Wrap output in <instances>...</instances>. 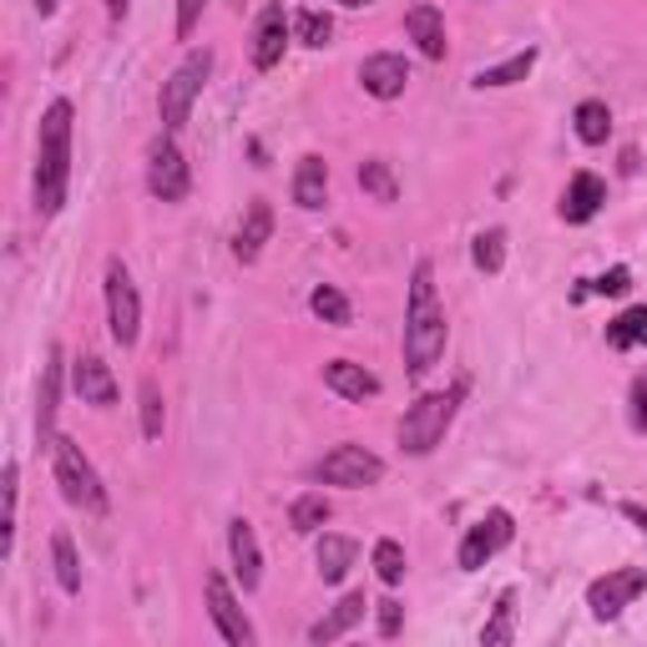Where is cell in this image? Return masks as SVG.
Returning <instances> with one entry per match:
<instances>
[{
	"label": "cell",
	"mask_w": 647,
	"mask_h": 647,
	"mask_svg": "<svg viewBox=\"0 0 647 647\" xmlns=\"http://www.w3.org/2000/svg\"><path fill=\"white\" fill-rule=\"evenodd\" d=\"M445 354V308L435 298V268L415 264L410 278V308H405V370L425 380L435 360Z\"/></svg>",
	"instance_id": "obj_1"
},
{
	"label": "cell",
	"mask_w": 647,
	"mask_h": 647,
	"mask_svg": "<svg viewBox=\"0 0 647 647\" xmlns=\"http://www.w3.org/2000/svg\"><path fill=\"white\" fill-rule=\"evenodd\" d=\"M71 183V101H51L41 117V143H36V213L56 218L67 203Z\"/></svg>",
	"instance_id": "obj_2"
},
{
	"label": "cell",
	"mask_w": 647,
	"mask_h": 647,
	"mask_svg": "<svg viewBox=\"0 0 647 647\" xmlns=\"http://www.w3.org/2000/svg\"><path fill=\"white\" fill-rule=\"evenodd\" d=\"M51 455H56V486L67 496L77 511L91 516H107V491H101V476L91 471V461L81 455V445L71 435H56L51 440Z\"/></svg>",
	"instance_id": "obj_3"
},
{
	"label": "cell",
	"mask_w": 647,
	"mask_h": 647,
	"mask_svg": "<svg viewBox=\"0 0 647 647\" xmlns=\"http://www.w3.org/2000/svg\"><path fill=\"white\" fill-rule=\"evenodd\" d=\"M455 400H461V390L420 395L415 405L405 410V420H400V450H410V455H430V450L445 440L450 420H455Z\"/></svg>",
	"instance_id": "obj_4"
},
{
	"label": "cell",
	"mask_w": 647,
	"mask_h": 647,
	"mask_svg": "<svg viewBox=\"0 0 647 647\" xmlns=\"http://www.w3.org/2000/svg\"><path fill=\"white\" fill-rule=\"evenodd\" d=\"M208 71H213V51H193L183 67H177L173 77L163 81L157 111H163V127H167V133H177V127L187 121V111H193V101H198V91L208 87Z\"/></svg>",
	"instance_id": "obj_5"
},
{
	"label": "cell",
	"mask_w": 647,
	"mask_h": 647,
	"mask_svg": "<svg viewBox=\"0 0 647 647\" xmlns=\"http://www.w3.org/2000/svg\"><path fill=\"white\" fill-rule=\"evenodd\" d=\"M107 324L121 350H133L143 334V298H137V284L121 258H107Z\"/></svg>",
	"instance_id": "obj_6"
},
{
	"label": "cell",
	"mask_w": 647,
	"mask_h": 647,
	"mask_svg": "<svg viewBox=\"0 0 647 647\" xmlns=\"http://www.w3.org/2000/svg\"><path fill=\"white\" fill-rule=\"evenodd\" d=\"M380 476H384V461L364 445H334L330 455L314 465V481L344 486V491H364V486H374Z\"/></svg>",
	"instance_id": "obj_7"
},
{
	"label": "cell",
	"mask_w": 647,
	"mask_h": 647,
	"mask_svg": "<svg viewBox=\"0 0 647 647\" xmlns=\"http://www.w3.org/2000/svg\"><path fill=\"white\" fill-rule=\"evenodd\" d=\"M187 187H193V177H187V157L177 153L173 137H157V143L147 147V193H153L157 203H183Z\"/></svg>",
	"instance_id": "obj_8"
},
{
	"label": "cell",
	"mask_w": 647,
	"mask_h": 647,
	"mask_svg": "<svg viewBox=\"0 0 647 647\" xmlns=\"http://www.w3.org/2000/svg\"><path fill=\"white\" fill-rule=\"evenodd\" d=\"M643 592H647V571L623 567V571H607V577H597L592 587H587V607H592V617L612 623V617L623 612V607H633Z\"/></svg>",
	"instance_id": "obj_9"
},
{
	"label": "cell",
	"mask_w": 647,
	"mask_h": 647,
	"mask_svg": "<svg viewBox=\"0 0 647 647\" xmlns=\"http://www.w3.org/2000/svg\"><path fill=\"white\" fill-rule=\"evenodd\" d=\"M203 592H208V612H213V623H218L223 643L253 647V627H248V617H243L238 597H233L228 577H223V571H208V577H203Z\"/></svg>",
	"instance_id": "obj_10"
},
{
	"label": "cell",
	"mask_w": 647,
	"mask_h": 647,
	"mask_svg": "<svg viewBox=\"0 0 647 647\" xmlns=\"http://www.w3.org/2000/svg\"><path fill=\"white\" fill-rule=\"evenodd\" d=\"M506 541H511V516H506V511L481 516V521L465 531V541H461V571H481L486 561L506 547Z\"/></svg>",
	"instance_id": "obj_11"
},
{
	"label": "cell",
	"mask_w": 647,
	"mask_h": 647,
	"mask_svg": "<svg viewBox=\"0 0 647 647\" xmlns=\"http://www.w3.org/2000/svg\"><path fill=\"white\" fill-rule=\"evenodd\" d=\"M284 46H288V16H284V6H268L253 21V46H248L253 71H274L284 61Z\"/></svg>",
	"instance_id": "obj_12"
},
{
	"label": "cell",
	"mask_w": 647,
	"mask_h": 647,
	"mask_svg": "<svg viewBox=\"0 0 647 647\" xmlns=\"http://www.w3.org/2000/svg\"><path fill=\"white\" fill-rule=\"evenodd\" d=\"M360 87L370 91V97H380V101H395L400 91L410 87V67H405V56H395V51H380V56H370L360 67Z\"/></svg>",
	"instance_id": "obj_13"
},
{
	"label": "cell",
	"mask_w": 647,
	"mask_h": 647,
	"mask_svg": "<svg viewBox=\"0 0 647 647\" xmlns=\"http://www.w3.org/2000/svg\"><path fill=\"white\" fill-rule=\"evenodd\" d=\"M228 551H233V571H238L243 592H258V581H264V551H258V537L243 516L228 521Z\"/></svg>",
	"instance_id": "obj_14"
},
{
	"label": "cell",
	"mask_w": 647,
	"mask_h": 647,
	"mask_svg": "<svg viewBox=\"0 0 647 647\" xmlns=\"http://www.w3.org/2000/svg\"><path fill=\"white\" fill-rule=\"evenodd\" d=\"M71 390L81 395V405H97V410L117 405V380H111V370L97 354H81V360L71 364Z\"/></svg>",
	"instance_id": "obj_15"
},
{
	"label": "cell",
	"mask_w": 647,
	"mask_h": 647,
	"mask_svg": "<svg viewBox=\"0 0 647 647\" xmlns=\"http://www.w3.org/2000/svg\"><path fill=\"white\" fill-rule=\"evenodd\" d=\"M268 233H274V208H268L264 198L248 203V213H243L238 233H233V258H238V264H253V258L264 253Z\"/></svg>",
	"instance_id": "obj_16"
},
{
	"label": "cell",
	"mask_w": 647,
	"mask_h": 647,
	"mask_svg": "<svg viewBox=\"0 0 647 647\" xmlns=\"http://www.w3.org/2000/svg\"><path fill=\"white\" fill-rule=\"evenodd\" d=\"M405 31H410V41L420 46V56L425 61H445V16L435 11V6H410L405 11Z\"/></svg>",
	"instance_id": "obj_17"
},
{
	"label": "cell",
	"mask_w": 647,
	"mask_h": 647,
	"mask_svg": "<svg viewBox=\"0 0 647 647\" xmlns=\"http://www.w3.org/2000/svg\"><path fill=\"white\" fill-rule=\"evenodd\" d=\"M607 203V183L597 173H577L567 183V193H561V218L567 223H587L597 218V208Z\"/></svg>",
	"instance_id": "obj_18"
},
{
	"label": "cell",
	"mask_w": 647,
	"mask_h": 647,
	"mask_svg": "<svg viewBox=\"0 0 647 647\" xmlns=\"http://www.w3.org/2000/svg\"><path fill=\"white\" fill-rule=\"evenodd\" d=\"M61 364H67V354H61V344H51V354H46V364H41V415H36V435H41V445H51V440H56V400H61Z\"/></svg>",
	"instance_id": "obj_19"
},
{
	"label": "cell",
	"mask_w": 647,
	"mask_h": 647,
	"mask_svg": "<svg viewBox=\"0 0 647 647\" xmlns=\"http://www.w3.org/2000/svg\"><path fill=\"white\" fill-rule=\"evenodd\" d=\"M324 384H330L340 400H370V395H380V380H374L364 364H354V360H330V364H324Z\"/></svg>",
	"instance_id": "obj_20"
},
{
	"label": "cell",
	"mask_w": 647,
	"mask_h": 647,
	"mask_svg": "<svg viewBox=\"0 0 647 647\" xmlns=\"http://www.w3.org/2000/svg\"><path fill=\"white\" fill-rule=\"evenodd\" d=\"M324 198H330V163L308 153L304 163H298V173H294V203L304 213H318V208H324Z\"/></svg>",
	"instance_id": "obj_21"
},
{
	"label": "cell",
	"mask_w": 647,
	"mask_h": 647,
	"mask_svg": "<svg viewBox=\"0 0 647 647\" xmlns=\"http://www.w3.org/2000/svg\"><path fill=\"white\" fill-rule=\"evenodd\" d=\"M364 607H370V602H364V592H350L330 617H318V623L308 627V643H318V647H324V643H340V637L364 617Z\"/></svg>",
	"instance_id": "obj_22"
},
{
	"label": "cell",
	"mask_w": 647,
	"mask_h": 647,
	"mask_svg": "<svg viewBox=\"0 0 647 647\" xmlns=\"http://www.w3.org/2000/svg\"><path fill=\"white\" fill-rule=\"evenodd\" d=\"M354 557H360V547H354L350 537H318L314 561H318V577L330 581V587H334V581H344V577H350Z\"/></svg>",
	"instance_id": "obj_23"
},
{
	"label": "cell",
	"mask_w": 647,
	"mask_h": 647,
	"mask_svg": "<svg viewBox=\"0 0 647 647\" xmlns=\"http://www.w3.org/2000/svg\"><path fill=\"white\" fill-rule=\"evenodd\" d=\"M571 121H577V137L587 147H602L607 137H612V111H607V101H581V107L571 111Z\"/></svg>",
	"instance_id": "obj_24"
},
{
	"label": "cell",
	"mask_w": 647,
	"mask_h": 647,
	"mask_svg": "<svg viewBox=\"0 0 647 647\" xmlns=\"http://www.w3.org/2000/svg\"><path fill=\"white\" fill-rule=\"evenodd\" d=\"M607 344H612V350H637V344H647V304L617 314L612 324H607Z\"/></svg>",
	"instance_id": "obj_25"
},
{
	"label": "cell",
	"mask_w": 647,
	"mask_h": 647,
	"mask_svg": "<svg viewBox=\"0 0 647 647\" xmlns=\"http://www.w3.org/2000/svg\"><path fill=\"white\" fill-rule=\"evenodd\" d=\"M51 561H56V581H61V592L77 597L81 592V557H77V547H71L67 531H56V537H51Z\"/></svg>",
	"instance_id": "obj_26"
},
{
	"label": "cell",
	"mask_w": 647,
	"mask_h": 647,
	"mask_svg": "<svg viewBox=\"0 0 647 647\" xmlns=\"http://www.w3.org/2000/svg\"><path fill=\"white\" fill-rule=\"evenodd\" d=\"M531 67H537V51H521V56H511V61H501V67H486V71H476V87H516V81H527L531 77Z\"/></svg>",
	"instance_id": "obj_27"
},
{
	"label": "cell",
	"mask_w": 647,
	"mask_h": 647,
	"mask_svg": "<svg viewBox=\"0 0 647 647\" xmlns=\"http://www.w3.org/2000/svg\"><path fill=\"white\" fill-rule=\"evenodd\" d=\"M324 521H330V501H324V496H318V491L298 496V501L288 506V527H294L298 537H314V531L324 527Z\"/></svg>",
	"instance_id": "obj_28"
},
{
	"label": "cell",
	"mask_w": 647,
	"mask_h": 647,
	"mask_svg": "<svg viewBox=\"0 0 647 647\" xmlns=\"http://www.w3.org/2000/svg\"><path fill=\"white\" fill-rule=\"evenodd\" d=\"M511 637H516V592H501V597H496L491 623L481 627V643L486 647H506Z\"/></svg>",
	"instance_id": "obj_29"
},
{
	"label": "cell",
	"mask_w": 647,
	"mask_h": 647,
	"mask_svg": "<svg viewBox=\"0 0 647 647\" xmlns=\"http://www.w3.org/2000/svg\"><path fill=\"white\" fill-rule=\"evenodd\" d=\"M360 187L370 193L374 203H395L400 198V183H395V173H390V163H384V157H370V163L360 167Z\"/></svg>",
	"instance_id": "obj_30"
},
{
	"label": "cell",
	"mask_w": 647,
	"mask_h": 647,
	"mask_svg": "<svg viewBox=\"0 0 647 647\" xmlns=\"http://www.w3.org/2000/svg\"><path fill=\"white\" fill-rule=\"evenodd\" d=\"M308 308H314V318L334 324V330H344V324H350V298H344L340 288H330V284H318L314 294H308Z\"/></svg>",
	"instance_id": "obj_31"
},
{
	"label": "cell",
	"mask_w": 647,
	"mask_h": 647,
	"mask_svg": "<svg viewBox=\"0 0 647 647\" xmlns=\"http://www.w3.org/2000/svg\"><path fill=\"white\" fill-rule=\"evenodd\" d=\"M471 258H476V268H481V274H501V264H506V233L501 228L476 233Z\"/></svg>",
	"instance_id": "obj_32"
},
{
	"label": "cell",
	"mask_w": 647,
	"mask_h": 647,
	"mask_svg": "<svg viewBox=\"0 0 647 647\" xmlns=\"http://www.w3.org/2000/svg\"><path fill=\"white\" fill-rule=\"evenodd\" d=\"M374 571H380V581H384V587H395V581H405V547L384 537L380 547H374Z\"/></svg>",
	"instance_id": "obj_33"
},
{
	"label": "cell",
	"mask_w": 647,
	"mask_h": 647,
	"mask_svg": "<svg viewBox=\"0 0 647 647\" xmlns=\"http://www.w3.org/2000/svg\"><path fill=\"white\" fill-rule=\"evenodd\" d=\"M294 36H298V46H330L334 21L324 11H298L294 16Z\"/></svg>",
	"instance_id": "obj_34"
},
{
	"label": "cell",
	"mask_w": 647,
	"mask_h": 647,
	"mask_svg": "<svg viewBox=\"0 0 647 647\" xmlns=\"http://www.w3.org/2000/svg\"><path fill=\"white\" fill-rule=\"evenodd\" d=\"M163 425H167L163 390H157L153 380H143V435H147V440H163Z\"/></svg>",
	"instance_id": "obj_35"
},
{
	"label": "cell",
	"mask_w": 647,
	"mask_h": 647,
	"mask_svg": "<svg viewBox=\"0 0 647 647\" xmlns=\"http://www.w3.org/2000/svg\"><path fill=\"white\" fill-rule=\"evenodd\" d=\"M203 6H208V0H177V36H193L198 31V21H203Z\"/></svg>",
	"instance_id": "obj_36"
},
{
	"label": "cell",
	"mask_w": 647,
	"mask_h": 647,
	"mask_svg": "<svg viewBox=\"0 0 647 647\" xmlns=\"http://www.w3.org/2000/svg\"><path fill=\"white\" fill-rule=\"evenodd\" d=\"M400 623H405V602L384 597L380 602V637H400Z\"/></svg>",
	"instance_id": "obj_37"
},
{
	"label": "cell",
	"mask_w": 647,
	"mask_h": 647,
	"mask_svg": "<svg viewBox=\"0 0 647 647\" xmlns=\"http://www.w3.org/2000/svg\"><path fill=\"white\" fill-rule=\"evenodd\" d=\"M633 430H637V435H647V374H637V380H633Z\"/></svg>",
	"instance_id": "obj_38"
},
{
	"label": "cell",
	"mask_w": 647,
	"mask_h": 647,
	"mask_svg": "<svg viewBox=\"0 0 647 647\" xmlns=\"http://www.w3.org/2000/svg\"><path fill=\"white\" fill-rule=\"evenodd\" d=\"M627 284H633V274H627V268H607V274L592 284V294H623Z\"/></svg>",
	"instance_id": "obj_39"
},
{
	"label": "cell",
	"mask_w": 647,
	"mask_h": 647,
	"mask_svg": "<svg viewBox=\"0 0 647 647\" xmlns=\"http://www.w3.org/2000/svg\"><path fill=\"white\" fill-rule=\"evenodd\" d=\"M623 516H627V521H637V527H643V531H647V506L627 501V506H623Z\"/></svg>",
	"instance_id": "obj_40"
},
{
	"label": "cell",
	"mask_w": 647,
	"mask_h": 647,
	"mask_svg": "<svg viewBox=\"0 0 647 647\" xmlns=\"http://www.w3.org/2000/svg\"><path fill=\"white\" fill-rule=\"evenodd\" d=\"M127 6H133V0H107V16H111V21H121V16H127Z\"/></svg>",
	"instance_id": "obj_41"
},
{
	"label": "cell",
	"mask_w": 647,
	"mask_h": 647,
	"mask_svg": "<svg viewBox=\"0 0 647 647\" xmlns=\"http://www.w3.org/2000/svg\"><path fill=\"white\" fill-rule=\"evenodd\" d=\"M36 11H41V16H51V11H56V0H36Z\"/></svg>",
	"instance_id": "obj_42"
},
{
	"label": "cell",
	"mask_w": 647,
	"mask_h": 647,
	"mask_svg": "<svg viewBox=\"0 0 647 647\" xmlns=\"http://www.w3.org/2000/svg\"><path fill=\"white\" fill-rule=\"evenodd\" d=\"M340 6H350V11H360V6H374V0H340Z\"/></svg>",
	"instance_id": "obj_43"
}]
</instances>
